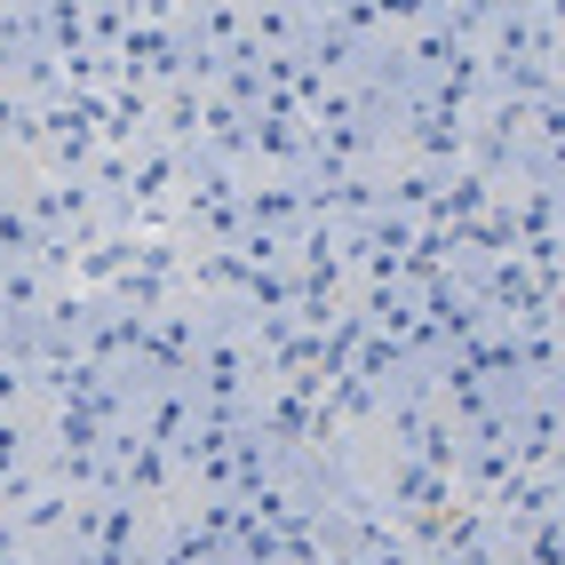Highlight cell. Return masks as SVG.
<instances>
[{
	"instance_id": "2",
	"label": "cell",
	"mask_w": 565,
	"mask_h": 565,
	"mask_svg": "<svg viewBox=\"0 0 565 565\" xmlns=\"http://www.w3.org/2000/svg\"><path fill=\"white\" fill-rule=\"evenodd\" d=\"M0 565H32V557H24V542H17V525H9V518H0Z\"/></svg>"
},
{
	"instance_id": "1",
	"label": "cell",
	"mask_w": 565,
	"mask_h": 565,
	"mask_svg": "<svg viewBox=\"0 0 565 565\" xmlns=\"http://www.w3.org/2000/svg\"><path fill=\"white\" fill-rule=\"evenodd\" d=\"M24 470H41V430L17 423V414H0V486L24 478Z\"/></svg>"
}]
</instances>
